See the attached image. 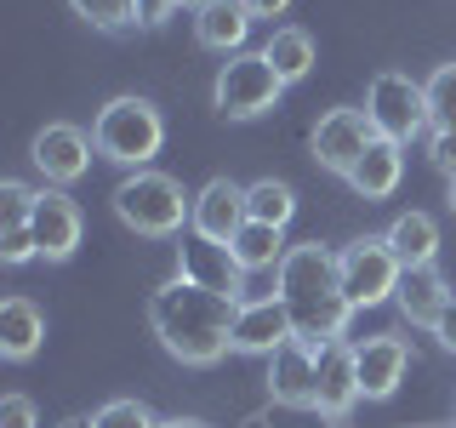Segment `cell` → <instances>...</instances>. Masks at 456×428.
I'll list each match as a JSON object with an SVG mask.
<instances>
[{"mask_svg":"<svg viewBox=\"0 0 456 428\" xmlns=\"http://www.w3.org/2000/svg\"><path fill=\"white\" fill-rule=\"evenodd\" d=\"M234 314L240 303H228L217 292H200L189 280H171L149 297V325L160 337V349L183 366H217L234 349Z\"/></svg>","mask_w":456,"mask_h":428,"instance_id":"cell-1","label":"cell"},{"mask_svg":"<svg viewBox=\"0 0 456 428\" xmlns=\"http://www.w3.org/2000/svg\"><path fill=\"white\" fill-rule=\"evenodd\" d=\"M109 206H114V218H120L132 235L142 240H166V235H177L183 218L194 211V194H183V183L177 177H166V171H126L120 183H114V194H109Z\"/></svg>","mask_w":456,"mask_h":428,"instance_id":"cell-2","label":"cell"},{"mask_svg":"<svg viewBox=\"0 0 456 428\" xmlns=\"http://www.w3.org/2000/svg\"><path fill=\"white\" fill-rule=\"evenodd\" d=\"M92 143H97L103 160L142 171L166 143V120H160V109H154L149 97H109V103L97 109V120H92Z\"/></svg>","mask_w":456,"mask_h":428,"instance_id":"cell-3","label":"cell"},{"mask_svg":"<svg viewBox=\"0 0 456 428\" xmlns=\"http://www.w3.org/2000/svg\"><path fill=\"white\" fill-rule=\"evenodd\" d=\"M280 92H285V80L274 75V63L263 52H234L217 69V80H211V103H217L223 120H256V114H268L280 103Z\"/></svg>","mask_w":456,"mask_h":428,"instance_id":"cell-4","label":"cell"},{"mask_svg":"<svg viewBox=\"0 0 456 428\" xmlns=\"http://www.w3.org/2000/svg\"><path fill=\"white\" fill-rule=\"evenodd\" d=\"M365 114H370V126H377V137H388V143H411V137L434 132V120H428V92H422V80L399 75V69H382V75L370 80V92H365Z\"/></svg>","mask_w":456,"mask_h":428,"instance_id":"cell-5","label":"cell"},{"mask_svg":"<svg viewBox=\"0 0 456 428\" xmlns=\"http://www.w3.org/2000/svg\"><path fill=\"white\" fill-rule=\"evenodd\" d=\"M399 275H405V263L394 257V246L382 235H365V240H354V246H342V297H348L354 309L394 303Z\"/></svg>","mask_w":456,"mask_h":428,"instance_id":"cell-6","label":"cell"},{"mask_svg":"<svg viewBox=\"0 0 456 428\" xmlns=\"http://www.w3.org/2000/svg\"><path fill=\"white\" fill-rule=\"evenodd\" d=\"M274 292L285 303H314V297H331L342 292V251L320 246V240H308V246H291L274 275Z\"/></svg>","mask_w":456,"mask_h":428,"instance_id":"cell-7","label":"cell"},{"mask_svg":"<svg viewBox=\"0 0 456 428\" xmlns=\"http://www.w3.org/2000/svg\"><path fill=\"white\" fill-rule=\"evenodd\" d=\"M177 275L200 285V292H217L228 297V303H246V268H240V257L234 246H217V240H206V235H183V246H177Z\"/></svg>","mask_w":456,"mask_h":428,"instance_id":"cell-8","label":"cell"},{"mask_svg":"<svg viewBox=\"0 0 456 428\" xmlns=\"http://www.w3.org/2000/svg\"><path fill=\"white\" fill-rule=\"evenodd\" d=\"M360 354H354V342H325V349H314V411H325V417H348L354 406H360Z\"/></svg>","mask_w":456,"mask_h":428,"instance_id":"cell-9","label":"cell"},{"mask_svg":"<svg viewBox=\"0 0 456 428\" xmlns=\"http://www.w3.org/2000/svg\"><path fill=\"white\" fill-rule=\"evenodd\" d=\"M370 143H377V126H370L365 109H331L314 126V160L325 171H337V177H348L354 160H360Z\"/></svg>","mask_w":456,"mask_h":428,"instance_id":"cell-10","label":"cell"},{"mask_svg":"<svg viewBox=\"0 0 456 428\" xmlns=\"http://www.w3.org/2000/svg\"><path fill=\"white\" fill-rule=\"evenodd\" d=\"M92 149L97 143L80 132V126H69V120H52V126H40L35 132V143H28V160L40 166V177L46 183H75V177H86V166H92Z\"/></svg>","mask_w":456,"mask_h":428,"instance_id":"cell-11","label":"cell"},{"mask_svg":"<svg viewBox=\"0 0 456 428\" xmlns=\"http://www.w3.org/2000/svg\"><path fill=\"white\" fill-rule=\"evenodd\" d=\"M246 223H251V211H246V189H240V183L211 177L206 189L194 194L189 235H206V240H217V246H234V235H240Z\"/></svg>","mask_w":456,"mask_h":428,"instance_id":"cell-12","label":"cell"},{"mask_svg":"<svg viewBox=\"0 0 456 428\" xmlns=\"http://www.w3.org/2000/svg\"><path fill=\"white\" fill-rule=\"evenodd\" d=\"M297 332H291V309H285V297L274 292V297H256V303H240V314H234V349L240 354H274V349H285Z\"/></svg>","mask_w":456,"mask_h":428,"instance_id":"cell-13","label":"cell"},{"mask_svg":"<svg viewBox=\"0 0 456 428\" xmlns=\"http://www.w3.org/2000/svg\"><path fill=\"white\" fill-rule=\"evenodd\" d=\"M28 228H35L40 257H46V263H63V257H75V246H80V206L63 189H40Z\"/></svg>","mask_w":456,"mask_h":428,"instance_id":"cell-14","label":"cell"},{"mask_svg":"<svg viewBox=\"0 0 456 428\" xmlns=\"http://www.w3.org/2000/svg\"><path fill=\"white\" fill-rule=\"evenodd\" d=\"M354 354H360V394L365 399H388L411 371V349H405V337H394V332H377V337L354 342Z\"/></svg>","mask_w":456,"mask_h":428,"instance_id":"cell-15","label":"cell"},{"mask_svg":"<svg viewBox=\"0 0 456 428\" xmlns=\"http://www.w3.org/2000/svg\"><path fill=\"white\" fill-rule=\"evenodd\" d=\"M399 177H405V143H388V137H377L370 149L354 160L348 171V189L360 194V200H388L399 189Z\"/></svg>","mask_w":456,"mask_h":428,"instance_id":"cell-16","label":"cell"},{"mask_svg":"<svg viewBox=\"0 0 456 428\" xmlns=\"http://www.w3.org/2000/svg\"><path fill=\"white\" fill-rule=\"evenodd\" d=\"M268 394L280 406H314V349L308 342H285L268 354Z\"/></svg>","mask_w":456,"mask_h":428,"instance_id":"cell-17","label":"cell"},{"mask_svg":"<svg viewBox=\"0 0 456 428\" xmlns=\"http://www.w3.org/2000/svg\"><path fill=\"white\" fill-rule=\"evenodd\" d=\"M451 297H456V292L445 285V275H439V268H405V275H399L394 303H399V314H405L411 325H428V332H434V320L445 314Z\"/></svg>","mask_w":456,"mask_h":428,"instance_id":"cell-18","label":"cell"},{"mask_svg":"<svg viewBox=\"0 0 456 428\" xmlns=\"http://www.w3.org/2000/svg\"><path fill=\"white\" fill-rule=\"evenodd\" d=\"M194 35H200V46H211V52L234 57V52H246L251 12L240 6V0H211L206 12H194Z\"/></svg>","mask_w":456,"mask_h":428,"instance_id":"cell-19","label":"cell"},{"mask_svg":"<svg viewBox=\"0 0 456 428\" xmlns=\"http://www.w3.org/2000/svg\"><path fill=\"white\" fill-rule=\"evenodd\" d=\"M382 240L394 246V257L405 268H434V257H439V223L428 211H399Z\"/></svg>","mask_w":456,"mask_h":428,"instance_id":"cell-20","label":"cell"},{"mask_svg":"<svg viewBox=\"0 0 456 428\" xmlns=\"http://www.w3.org/2000/svg\"><path fill=\"white\" fill-rule=\"evenodd\" d=\"M46 337V314H40L28 297H6L0 303V354L6 360H28Z\"/></svg>","mask_w":456,"mask_h":428,"instance_id":"cell-21","label":"cell"},{"mask_svg":"<svg viewBox=\"0 0 456 428\" xmlns=\"http://www.w3.org/2000/svg\"><path fill=\"white\" fill-rule=\"evenodd\" d=\"M285 251H291L285 246V228H274V223H246L234 235V257L246 275H280Z\"/></svg>","mask_w":456,"mask_h":428,"instance_id":"cell-22","label":"cell"},{"mask_svg":"<svg viewBox=\"0 0 456 428\" xmlns=\"http://www.w3.org/2000/svg\"><path fill=\"white\" fill-rule=\"evenodd\" d=\"M263 57L274 63V75L291 86V80H303L308 69H314V40H308V29H291V23H280L274 35L263 40Z\"/></svg>","mask_w":456,"mask_h":428,"instance_id":"cell-23","label":"cell"},{"mask_svg":"<svg viewBox=\"0 0 456 428\" xmlns=\"http://www.w3.org/2000/svg\"><path fill=\"white\" fill-rule=\"evenodd\" d=\"M246 211H251V223H274V228H285V223L297 218V194H291V183H280V177L251 183V189H246Z\"/></svg>","mask_w":456,"mask_h":428,"instance_id":"cell-24","label":"cell"},{"mask_svg":"<svg viewBox=\"0 0 456 428\" xmlns=\"http://www.w3.org/2000/svg\"><path fill=\"white\" fill-rule=\"evenodd\" d=\"M428 92V120H434V132H456V63H439L434 75L422 80Z\"/></svg>","mask_w":456,"mask_h":428,"instance_id":"cell-25","label":"cell"},{"mask_svg":"<svg viewBox=\"0 0 456 428\" xmlns=\"http://www.w3.org/2000/svg\"><path fill=\"white\" fill-rule=\"evenodd\" d=\"M69 6H75V18H86L92 29H109V35L142 23V6H137V0H69Z\"/></svg>","mask_w":456,"mask_h":428,"instance_id":"cell-26","label":"cell"},{"mask_svg":"<svg viewBox=\"0 0 456 428\" xmlns=\"http://www.w3.org/2000/svg\"><path fill=\"white\" fill-rule=\"evenodd\" d=\"M35 200L40 189H28V183H0V228H28Z\"/></svg>","mask_w":456,"mask_h":428,"instance_id":"cell-27","label":"cell"},{"mask_svg":"<svg viewBox=\"0 0 456 428\" xmlns=\"http://www.w3.org/2000/svg\"><path fill=\"white\" fill-rule=\"evenodd\" d=\"M92 428H154V417L142 399H109V406H97Z\"/></svg>","mask_w":456,"mask_h":428,"instance_id":"cell-28","label":"cell"},{"mask_svg":"<svg viewBox=\"0 0 456 428\" xmlns=\"http://www.w3.org/2000/svg\"><path fill=\"white\" fill-rule=\"evenodd\" d=\"M0 257H6V263H28V257H40L35 228H0Z\"/></svg>","mask_w":456,"mask_h":428,"instance_id":"cell-29","label":"cell"},{"mask_svg":"<svg viewBox=\"0 0 456 428\" xmlns=\"http://www.w3.org/2000/svg\"><path fill=\"white\" fill-rule=\"evenodd\" d=\"M428 160L445 171V177H456V132H434V137H428Z\"/></svg>","mask_w":456,"mask_h":428,"instance_id":"cell-30","label":"cell"},{"mask_svg":"<svg viewBox=\"0 0 456 428\" xmlns=\"http://www.w3.org/2000/svg\"><path fill=\"white\" fill-rule=\"evenodd\" d=\"M0 428H35V406L23 394H6L0 399Z\"/></svg>","mask_w":456,"mask_h":428,"instance_id":"cell-31","label":"cell"},{"mask_svg":"<svg viewBox=\"0 0 456 428\" xmlns=\"http://www.w3.org/2000/svg\"><path fill=\"white\" fill-rule=\"evenodd\" d=\"M434 337H439V349H445V354H456V297L445 303V314L434 320Z\"/></svg>","mask_w":456,"mask_h":428,"instance_id":"cell-32","label":"cell"},{"mask_svg":"<svg viewBox=\"0 0 456 428\" xmlns=\"http://www.w3.org/2000/svg\"><path fill=\"white\" fill-rule=\"evenodd\" d=\"M240 6L251 12V23H256V18L274 23V18H285V12H291V0H240Z\"/></svg>","mask_w":456,"mask_h":428,"instance_id":"cell-33","label":"cell"},{"mask_svg":"<svg viewBox=\"0 0 456 428\" xmlns=\"http://www.w3.org/2000/svg\"><path fill=\"white\" fill-rule=\"evenodd\" d=\"M137 6H142V23H166L177 12V0H137Z\"/></svg>","mask_w":456,"mask_h":428,"instance_id":"cell-34","label":"cell"},{"mask_svg":"<svg viewBox=\"0 0 456 428\" xmlns=\"http://www.w3.org/2000/svg\"><path fill=\"white\" fill-rule=\"evenodd\" d=\"M154 428H211V423H200V417H166V423H154Z\"/></svg>","mask_w":456,"mask_h":428,"instance_id":"cell-35","label":"cell"},{"mask_svg":"<svg viewBox=\"0 0 456 428\" xmlns=\"http://www.w3.org/2000/svg\"><path fill=\"white\" fill-rule=\"evenodd\" d=\"M211 0H177V12H206Z\"/></svg>","mask_w":456,"mask_h":428,"instance_id":"cell-36","label":"cell"},{"mask_svg":"<svg viewBox=\"0 0 456 428\" xmlns=\"http://www.w3.org/2000/svg\"><path fill=\"white\" fill-rule=\"evenodd\" d=\"M57 428H92V417H63Z\"/></svg>","mask_w":456,"mask_h":428,"instance_id":"cell-37","label":"cell"},{"mask_svg":"<svg viewBox=\"0 0 456 428\" xmlns=\"http://www.w3.org/2000/svg\"><path fill=\"white\" fill-rule=\"evenodd\" d=\"M445 206H451V211H456V177H451V189H445Z\"/></svg>","mask_w":456,"mask_h":428,"instance_id":"cell-38","label":"cell"}]
</instances>
